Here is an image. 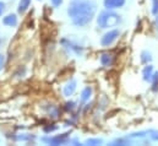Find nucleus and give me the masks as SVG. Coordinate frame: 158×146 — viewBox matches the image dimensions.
Segmentation results:
<instances>
[{"label": "nucleus", "instance_id": "1", "mask_svg": "<svg viewBox=\"0 0 158 146\" xmlns=\"http://www.w3.org/2000/svg\"><path fill=\"white\" fill-rule=\"evenodd\" d=\"M97 11V5L92 0L74 1L68 7V15L76 26H85L93 19Z\"/></svg>", "mask_w": 158, "mask_h": 146}, {"label": "nucleus", "instance_id": "2", "mask_svg": "<svg viewBox=\"0 0 158 146\" xmlns=\"http://www.w3.org/2000/svg\"><path fill=\"white\" fill-rule=\"evenodd\" d=\"M120 22V16L118 14L107 10V11H102L99 14V16L97 17V24L101 28H109V27H114Z\"/></svg>", "mask_w": 158, "mask_h": 146}, {"label": "nucleus", "instance_id": "3", "mask_svg": "<svg viewBox=\"0 0 158 146\" xmlns=\"http://www.w3.org/2000/svg\"><path fill=\"white\" fill-rule=\"evenodd\" d=\"M42 141L49 145H65L70 143V139H69V133H65V134L53 136V138H43Z\"/></svg>", "mask_w": 158, "mask_h": 146}, {"label": "nucleus", "instance_id": "4", "mask_svg": "<svg viewBox=\"0 0 158 146\" xmlns=\"http://www.w3.org/2000/svg\"><path fill=\"white\" fill-rule=\"evenodd\" d=\"M118 37H119L118 30H112V31L107 32L104 36L102 37V39H101V44H102L103 47H109L110 44H113V43L117 41Z\"/></svg>", "mask_w": 158, "mask_h": 146}, {"label": "nucleus", "instance_id": "5", "mask_svg": "<svg viewBox=\"0 0 158 146\" xmlns=\"http://www.w3.org/2000/svg\"><path fill=\"white\" fill-rule=\"evenodd\" d=\"M76 85H77V82H76V80H70L65 86H64V95L66 96V97H70L71 95H74V92L76 91Z\"/></svg>", "mask_w": 158, "mask_h": 146}, {"label": "nucleus", "instance_id": "6", "mask_svg": "<svg viewBox=\"0 0 158 146\" xmlns=\"http://www.w3.org/2000/svg\"><path fill=\"white\" fill-rule=\"evenodd\" d=\"M101 63L103 67H112L114 64V55L112 53H103L101 55Z\"/></svg>", "mask_w": 158, "mask_h": 146}, {"label": "nucleus", "instance_id": "7", "mask_svg": "<svg viewBox=\"0 0 158 146\" xmlns=\"http://www.w3.org/2000/svg\"><path fill=\"white\" fill-rule=\"evenodd\" d=\"M124 4H125V0H104V6L108 10L121 7L124 6Z\"/></svg>", "mask_w": 158, "mask_h": 146}, {"label": "nucleus", "instance_id": "8", "mask_svg": "<svg viewBox=\"0 0 158 146\" xmlns=\"http://www.w3.org/2000/svg\"><path fill=\"white\" fill-rule=\"evenodd\" d=\"M61 43H63L68 49H71V50H73V52H75L76 54H79V55L82 54V48H81L80 45H77V44H75V43H73V42L68 41V39H63V41H61Z\"/></svg>", "mask_w": 158, "mask_h": 146}, {"label": "nucleus", "instance_id": "9", "mask_svg": "<svg viewBox=\"0 0 158 146\" xmlns=\"http://www.w3.org/2000/svg\"><path fill=\"white\" fill-rule=\"evenodd\" d=\"M2 24L6 25V26H9V27H15L17 25V17H16V15L15 14H10V15L5 16L4 20H2Z\"/></svg>", "mask_w": 158, "mask_h": 146}, {"label": "nucleus", "instance_id": "10", "mask_svg": "<svg viewBox=\"0 0 158 146\" xmlns=\"http://www.w3.org/2000/svg\"><path fill=\"white\" fill-rule=\"evenodd\" d=\"M152 75H153V67H152V65H147V67H145V69H143V71H142L143 80H145V81H150V82H151Z\"/></svg>", "mask_w": 158, "mask_h": 146}, {"label": "nucleus", "instance_id": "11", "mask_svg": "<svg viewBox=\"0 0 158 146\" xmlns=\"http://www.w3.org/2000/svg\"><path fill=\"white\" fill-rule=\"evenodd\" d=\"M30 4H31V0H20L19 2V12L20 14H25L27 11V9L30 7Z\"/></svg>", "mask_w": 158, "mask_h": 146}, {"label": "nucleus", "instance_id": "12", "mask_svg": "<svg viewBox=\"0 0 158 146\" xmlns=\"http://www.w3.org/2000/svg\"><path fill=\"white\" fill-rule=\"evenodd\" d=\"M91 95H92V88H91L89 86H88V87H85V88L82 90V92H81V102L88 101L89 97H91Z\"/></svg>", "mask_w": 158, "mask_h": 146}, {"label": "nucleus", "instance_id": "13", "mask_svg": "<svg viewBox=\"0 0 158 146\" xmlns=\"http://www.w3.org/2000/svg\"><path fill=\"white\" fill-rule=\"evenodd\" d=\"M48 113L50 114L52 118H58V117H59V110H58L55 106H53V105H50V106L48 107Z\"/></svg>", "mask_w": 158, "mask_h": 146}, {"label": "nucleus", "instance_id": "14", "mask_svg": "<svg viewBox=\"0 0 158 146\" xmlns=\"http://www.w3.org/2000/svg\"><path fill=\"white\" fill-rule=\"evenodd\" d=\"M151 82H152V88H153V91H157L158 90V71L153 73L152 79H151Z\"/></svg>", "mask_w": 158, "mask_h": 146}, {"label": "nucleus", "instance_id": "15", "mask_svg": "<svg viewBox=\"0 0 158 146\" xmlns=\"http://www.w3.org/2000/svg\"><path fill=\"white\" fill-rule=\"evenodd\" d=\"M141 60H142V63H148L152 60V57L148 52H142L141 53Z\"/></svg>", "mask_w": 158, "mask_h": 146}, {"label": "nucleus", "instance_id": "16", "mask_svg": "<svg viewBox=\"0 0 158 146\" xmlns=\"http://www.w3.org/2000/svg\"><path fill=\"white\" fill-rule=\"evenodd\" d=\"M102 143H103V140H101V139H88L86 141V144H88V145H101Z\"/></svg>", "mask_w": 158, "mask_h": 146}, {"label": "nucleus", "instance_id": "17", "mask_svg": "<svg viewBox=\"0 0 158 146\" xmlns=\"http://www.w3.org/2000/svg\"><path fill=\"white\" fill-rule=\"evenodd\" d=\"M16 139H17V140H21V141H26V140L33 139V136H31V135H28V134H20V136H17Z\"/></svg>", "mask_w": 158, "mask_h": 146}, {"label": "nucleus", "instance_id": "18", "mask_svg": "<svg viewBox=\"0 0 158 146\" xmlns=\"http://www.w3.org/2000/svg\"><path fill=\"white\" fill-rule=\"evenodd\" d=\"M152 14L158 15V0H152Z\"/></svg>", "mask_w": 158, "mask_h": 146}, {"label": "nucleus", "instance_id": "19", "mask_svg": "<svg viewBox=\"0 0 158 146\" xmlns=\"http://www.w3.org/2000/svg\"><path fill=\"white\" fill-rule=\"evenodd\" d=\"M58 129V127L56 125H54V124H52V125H48V127H44L43 128V130L45 131V133H50V131H54V130H56Z\"/></svg>", "mask_w": 158, "mask_h": 146}, {"label": "nucleus", "instance_id": "20", "mask_svg": "<svg viewBox=\"0 0 158 146\" xmlns=\"http://www.w3.org/2000/svg\"><path fill=\"white\" fill-rule=\"evenodd\" d=\"M65 106H66V107H65L66 110H73L75 108V102H68Z\"/></svg>", "mask_w": 158, "mask_h": 146}, {"label": "nucleus", "instance_id": "21", "mask_svg": "<svg viewBox=\"0 0 158 146\" xmlns=\"http://www.w3.org/2000/svg\"><path fill=\"white\" fill-rule=\"evenodd\" d=\"M50 1H52L53 6H55V7H58V6H60L63 4V0H50Z\"/></svg>", "mask_w": 158, "mask_h": 146}, {"label": "nucleus", "instance_id": "22", "mask_svg": "<svg viewBox=\"0 0 158 146\" xmlns=\"http://www.w3.org/2000/svg\"><path fill=\"white\" fill-rule=\"evenodd\" d=\"M4 64H5V58L2 54H0V70L4 68Z\"/></svg>", "mask_w": 158, "mask_h": 146}, {"label": "nucleus", "instance_id": "23", "mask_svg": "<svg viewBox=\"0 0 158 146\" xmlns=\"http://www.w3.org/2000/svg\"><path fill=\"white\" fill-rule=\"evenodd\" d=\"M4 10H5V5H4V2H1V1H0V16L2 15Z\"/></svg>", "mask_w": 158, "mask_h": 146}, {"label": "nucleus", "instance_id": "24", "mask_svg": "<svg viewBox=\"0 0 158 146\" xmlns=\"http://www.w3.org/2000/svg\"><path fill=\"white\" fill-rule=\"evenodd\" d=\"M1 43H2V39L0 38V47H1Z\"/></svg>", "mask_w": 158, "mask_h": 146}, {"label": "nucleus", "instance_id": "25", "mask_svg": "<svg viewBox=\"0 0 158 146\" xmlns=\"http://www.w3.org/2000/svg\"><path fill=\"white\" fill-rule=\"evenodd\" d=\"M157 25H158V17H157Z\"/></svg>", "mask_w": 158, "mask_h": 146}]
</instances>
